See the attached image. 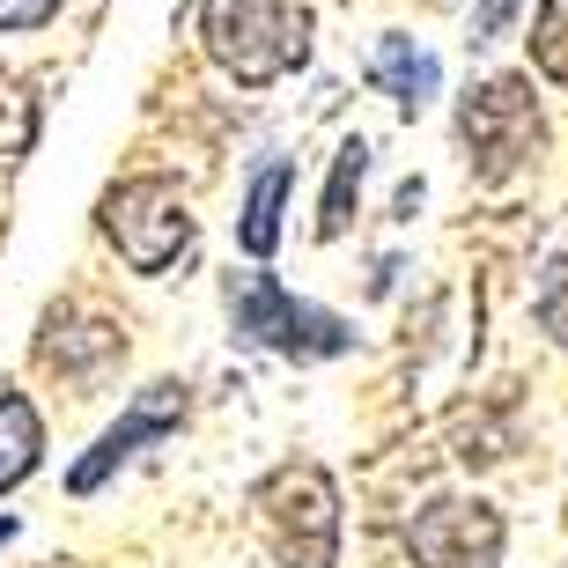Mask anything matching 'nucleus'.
<instances>
[{"label":"nucleus","mask_w":568,"mask_h":568,"mask_svg":"<svg viewBox=\"0 0 568 568\" xmlns=\"http://www.w3.org/2000/svg\"><path fill=\"white\" fill-rule=\"evenodd\" d=\"M200 44L244 89L288 82L311 60V8L303 0H200Z\"/></svg>","instance_id":"f257e3e1"},{"label":"nucleus","mask_w":568,"mask_h":568,"mask_svg":"<svg viewBox=\"0 0 568 568\" xmlns=\"http://www.w3.org/2000/svg\"><path fill=\"white\" fill-rule=\"evenodd\" d=\"M222 311H230V333L266 347L281 362H339L355 347V325L311 295L281 288L266 266H244V274H222Z\"/></svg>","instance_id":"f03ea898"},{"label":"nucleus","mask_w":568,"mask_h":568,"mask_svg":"<svg viewBox=\"0 0 568 568\" xmlns=\"http://www.w3.org/2000/svg\"><path fill=\"white\" fill-rule=\"evenodd\" d=\"M274 568H339V487L317 458H288L252 487Z\"/></svg>","instance_id":"7ed1b4c3"},{"label":"nucleus","mask_w":568,"mask_h":568,"mask_svg":"<svg viewBox=\"0 0 568 568\" xmlns=\"http://www.w3.org/2000/svg\"><path fill=\"white\" fill-rule=\"evenodd\" d=\"M458 148L473 185H509L517 170L547 155V111L531 97V74H487L458 97Z\"/></svg>","instance_id":"20e7f679"},{"label":"nucleus","mask_w":568,"mask_h":568,"mask_svg":"<svg viewBox=\"0 0 568 568\" xmlns=\"http://www.w3.org/2000/svg\"><path fill=\"white\" fill-rule=\"evenodd\" d=\"M97 230H104V244L126 258L133 274H170L192 252L200 222H192L185 192L170 185V178H119L97 200Z\"/></svg>","instance_id":"39448f33"},{"label":"nucleus","mask_w":568,"mask_h":568,"mask_svg":"<svg viewBox=\"0 0 568 568\" xmlns=\"http://www.w3.org/2000/svg\"><path fill=\"white\" fill-rule=\"evenodd\" d=\"M503 547H509V525L480 495H428L406 525L414 568H503Z\"/></svg>","instance_id":"423d86ee"},{"label":"nucleus","mask_w":568,"mask_h":568,"mask_svg":"<svg viewBox=\"0 0 568 568\" xmlns=\"http://www.w3.org/2000/svg\"><path fill=\"white\" fill-rule=\"evenodd\" d=\"M192 414V384L163 377V384H148V392H133V406L119 414V422L104 428V436L89 443V458H74V473H67V495H97V487L119 473V465H133L148 450V443H163L178 436Z\"/></svg>","instance_id":"0eeeda50"},{"label":"nucleus","mask_w":568,"mask_h":568,"mask_svg":"<svg viewBox=\"0 0 568 568\" xmlns=\"http://www.w3.org/2000/svg\"><path fill=\"white\" fill-rule=\"evenodd\" d=\"M369 89H377V97H392V104L414 119V111H428L443 97V67H436V52H428V44H414L406 30H384L377 52H369Z\"/></svg>","instance_id":"6e6552de"},{"label":"nucleus","mask_w":568,"mask_h":568,"mask_svg":"<svg viewBox=\"0 0 568 568\" xmlns=\"http://www.w3.org/2000/svg\"><path fill=\"white\" fill-rule=\"evenodd\" d=\"M288 200H295V163L281 155V163H266L244 185V207H236V244H244V258L252 266H266V258L281 252V214H288Z\"/></svg>","instance_id":"1a4fd4ad"},{"label":"nucleus","mask_w":568,"mask_h":568,"mask_svg":"<svg viewBox=\"0 0 568 568\" xmlns=\"http://www.w3.org/2000/svg\"><path fill=\"white\" fill-rule=\"evenodd\" d=\"M38 458H44L38 406L22 399V392H0V495L30 480V473H38Z\"/></svg>","instance_id":"9d476101"},{"label":"nucleus","mask_w":568,"mask_h":568,"mask_svg":"<svg viewBox=\"0 0 568 568\" xmlns=\"http://www.w3.org/2000/svg\"><path fill=\"white\" fill-rule=\"evenodd\" d=\"M362 178H369V141H362V133H347V141L333 148V178H325V200H317V236H325V244H333V236H347L355 200H362Z\"/></svg>","instance_id":"9b49d317"},{"label":"nucleus","mask_w":568,"mask_h":568,"mask_svg":"<svg viewBox=\"0 0 568 568\" xmlns=\"http://www.w3.org/2000/svg\"><path fill=\"white\" fill-rule=\"evenodd\" d=\"M531 67L568 89V0H539V16H531Z\"/></svg>","instance_id":"f8f14e48"},{"label":"nucleus","mask_w":568,"mask_h":568,"mask_svg":"<svg viewBox=\"0 0 568 568\" xmlns=\"http://www.w3.org/2000/svg\"><path fill=\"white\" fill-rule=\"evenodd\" d=\"M531 317H539V333L568 355V252L547 258V274H539V288H531Z\"/></svg>","instance_id":"ddd939ff"},{"label":"nucleus","mask_w":568,"mask_h":568,"mask_svg":"<svg viewBox=\"0 0 568 568\" xmlns=\"http://www.w3.org/2000/svg\"><path fill=\"white\" fill-rule=\"evenodd\" d=\"M30 133H38V104L22 97V82H8V74H0V155L30 148Z\"/></svg>","instance_id":"4468645a"},{"label":"nucleus","mask_w":568,"mask_h":568,"mask_svg":"<svg viewBox=\"0 0 568 568\" xmlns=\"http://www.w3.org/2000/svg\"><path fill=\"white\" fill-rule=\"evenodd\" d=\"M517 16H525V0H480L473 8V44H503L517 30Z\"/></svg>","instance_id":"2eb2a0df"},{"label":"nucleus","mask_w":568,"mask_h":568,"mask_svg":"<svg viewBox=\"0 0 568 568\" xmlns=\"http://www.w3.org/2000/svg\"><path fill=\"white\" fill-rule=\"evenodd\" d=\"M60 16V0H0V30H44Z\"/></svg>","instance_id":"dca6fc26"},{"label":"nucleus","mask_w":568,"mask_h":568,"mask_svg":"<svg viewBox=\"0 0 568 568\" xmlns=\"http://www.w3.org/2000/svg\"><path fill=\"white\" fill-rule=\"evenodd\" d=\"M8 539H16V517H0V547H8Z\"/></svg>","instance_id":"f3484780"}]
</instances>
